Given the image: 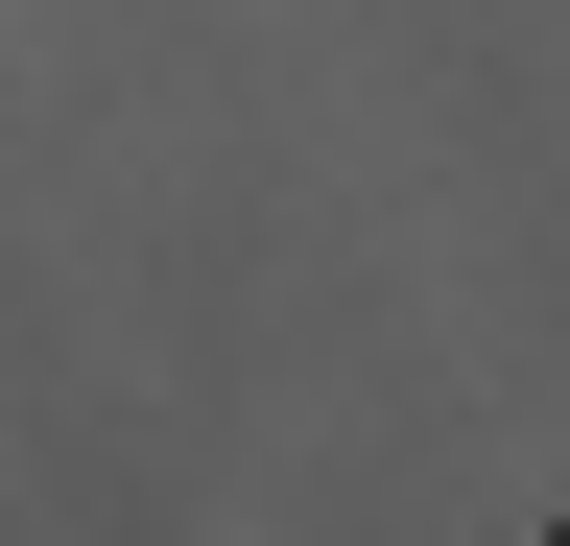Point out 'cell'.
Returning <instances> with one entry per match:
<instances>
[{"instance_id": "cell-1", "label": "cell", "mask_w": 570, "mask_h": 546, "mask_svg": "<svg viewBox=\"0 0 570 546\" xmlns=\"http://www.w3.org/2000/svg\"><path fill=\"white\" fill-rule=\"evenodd\" d=\"M547 546H570V523H547Z\"/></svg>"}]
</instances>
